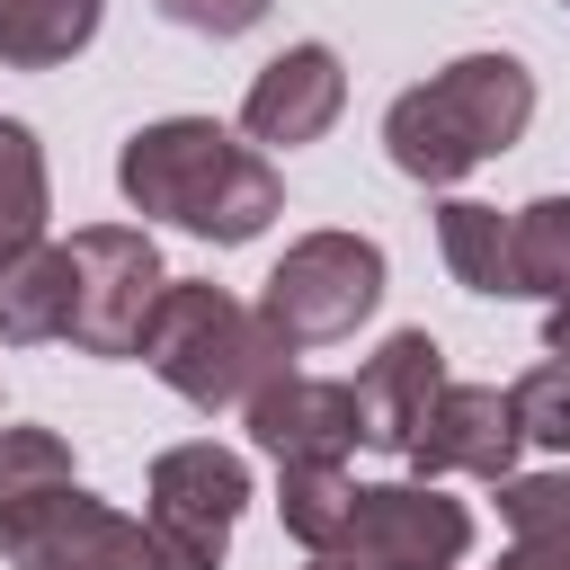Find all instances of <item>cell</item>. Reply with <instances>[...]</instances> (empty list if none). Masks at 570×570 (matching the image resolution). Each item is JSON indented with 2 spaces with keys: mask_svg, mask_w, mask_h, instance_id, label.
<instances>
[{
  "mask_svg": "<svg viewBox=\"0 0 570 570\" xmlns=\"http://www.w3.org/2000/svg\"><path fill=\"white\" fill-rule=\"evenodd\" d=\"M240 419H249V445L267 463H347V445H365L356 392L330 383V374H303V365H285L276 383H258L240 401Z\"/></svg>",
  "mask_w": 570,
  "mask_h": 570,
  "instance_id": "obj_10",
  "label": "cell"
},
{
  "mask_svg": "<svg viewBox=\"0 0 570 570\" xmlns=\"http://www.w3.org/2000/svg\"><path fill=\"white\" fill-rule=\"evenodd\" d=\"M107 0H0V71H53L89 53Z\"/></svg>",
  "mask_w": 570,
  "mask_h": 570,
  "instance_id": "obj_15",
  "label": "cell"
},
{
  "mask_svg": "<svg viewBox=\"0 0 570 570\" xmlns=\"http://www.w3.org/2000/svg\"><path fill=\"white\" fill-rule=\"evenodd\" d=\"M356 428H365V445H410L419 436V419H428V401L445 392V347L428 338V330H392L365 365H356Z\"/></svg>",
  "mask_w": 570,
  "mask_h": 570,
  "instance_id": "obj_12",
  "label": "cell"
},
{
  "mask_svg": "<svg viewBox=\"0 0 570 570\" xmlns=\"http://www.w3.org/2000/svg\"><path fill=\"white\" fill-rule=\"evenodd\" d=\"M116 187L134 214L151 223H178L214 249H240L258 240L276 214H285V178L258 142L223 134L214 116H160V125H134L125 151H116Z\"/></svg>",
  "mask_w": 570,
  "mask_h": 570,
  "instance_id": "obj_1",
  "label": "cell"
},
{
  "mask_svg": "<svg viewBox=\"0 0 570 570\" xmlns=\"http://www.w3.org/2000/svg\"><path fill=\"white\" fill-rule=\"evenodd\" d=\"M508 401H517V428H525L534 445H552V454H570V365H561V356H543V365H525V374L508 383Z\"/></svg>",
  "mask_w": 570,
  "mask_h": 570,
  "instance_id": "obj_20",
  "label": "cell"
},
{
  "mask_svg": "<svg viewBox=\"0 0 570 570\" xmlns=\"http://www.w3.org/2000/svg\"><path fill=\"white\" fill-rule=\"evenodd\" d=\"M134 356H142L187 410L214 419V410H240L258 383H276L303 347H285L258 303L205 285V276H169L160 303H151V321H142V347H134Z\"/></svg>",
  "mask_w": 570,
  "mask_h": 570,
  "instance_id": "obj_3",
  "label": "cell"
},
{
  "mask_svg": "<svg viewBox=\"0 0 570 570\" xmlns=\"http://www.w3.org/2000/svg\"><path fill=\"white\" fill-rule=\"evenodd\" d=\"M525 125H534V71L517 53H454L445 71H428L419 89H401L383 107V151L401 178L454 187L481 160L517 151Z\"/></svg>",
  "mask_w": 570,
  "mask_h": 570,
  "instance_id": "obj_2",
  "label": "cell"
},
{
  "mask_svg": "<svg viewBox=\"0 0 570 570\" xmlns=\"http://www.w3.org/2000/svg\"><path fill=\"white\" fill-rule=\"evenodd\" d=\"M45 214H53V169H45V142L36 125L0 116V258L45 240Z\"/></svg>",
  "mask_w": 570,
  "mask_h": 570,
  "instance_id": "obj_16",
  "label": "cell"
},
{
  "mask_svg": "<svg viewBox=\"0 0 570 570\" xmlns=\"http://www.w3.org/2000/svg\"><path fill=\"white\" fill-rule=\"evenodd\" d=\"M499 570H570V534H508Z\"/></svg>",
  "mask_w": 570,
  "mask_h": 570,
  "instance_id": "obj_23",
  "label": "cell"
},
{
  "mask_svg": "<svg viewBox=\"0 0 570 570\" xmlns=\"http://www.w3.org/2000/svg\"><path fill=\"white\" fill-rule=\"evenodd\" d=\"M436 249H445V267H454L463 294H490V303L517 294V249H508V214H499V205L445 196V205H436Z\"/></svg>",
  "mask_w": 570,
  "mask_h": 570,
  "instance_id": "obj_14",
  "label": "cell"
},
{
  "mask_svg": "<svg viewBox=\"0 0 570 570\" xmlns=\"http://www.w3.org/2000/svg\"><path fill=\"white\" fill-rule=\"evenodd\" d=\"M499 517H508V534H570V463L561 472H508Z\"/></svg>",
  "mask_w": 570,
  "mask_h": 570,
  "instance_id": "obj_21",
  "label": "cell"
},
{
  "mask_svg": "<svg viewBox=\"0 0 570 570\" xmlns=\"http://www.w3.org/2000/svg\"><path fill=\"white\" fill-rule=\"evenodd\" d=\"M463 552H472L463 499H445L436 481H356L321 561H338V570H463Z\"/></svg>",
  "mask_w": 570,
  "mask_h": 570,
  "instance_id": "obj_5",
  "label": "cell"
},
{
  "mask_svg": "<svg viewBox=\"0 0 570 570\" xmlns=\"http://www.w3.org/2000/svg\"><path fill=\"white\" fill-rule=\"evenodd\" d=\"M347 499H356L347 463H276V517H285V534H294L303 552H330Z\"/></svg>",
  "mask_w": 570,
  "mask_h": 570,
  "instance_id": "obj_18",
  "label": "cell"
},
{
  "mask_svg": "<svg viewBox=\"0 0 570 570\" xmlns=\"http://www.w3.org/2000/svg\"><path fill=\"white\" fill-rule=\"evenodd\" d=\"M374 303H383V249L365 232H303V240H285V258L267 267V294H258V312H267V330L285 347H330Z\"/></svg>",
  "mask_w": 570,
  "mask_h": 570,
  "instance_id": "obj_4",
  "label": "cell"
},
{
  "mask_svg": "<svg viewBox=\"0 0 570 570\" xmlns=\"http://www.w3.org/2000/svg\"><path fill=\"white\" fill-rule=\"evenodd\" d=\"M71 321V249L62 240H27L0 258V338L9 347H45Z\"/></svg>",
  "mask_w": 570,
  "mask_h": 570,
  "instance_id": "obj_13",
  "label": "cell"
},
{
  "mask_svg": "<svg viewBox=\"0 0 570 570\" xmlns=\"http://www.w3.org/2000/svg\"><path fill=\"white\" fill-rule=\"evenodd\" d=\"M62 481H80L71 472V445L53 436V428H0V525L9 517H27L45 490H62Z\"/></svg>",
  "mask_w": 570,
  "mask_h": 570,
  "instance_id": "obj_19",
  "label": "cell"
},
{
  "mask_svg": "<svg viewBox=\"0 0 570 570\" xmlns=\"http://www.w3.org/2000/svg\"><path fill=\"white\" fill-rule=\"evenodd\" d=\"M517 445H525V428H517L508 383H445L401 454H410L419 481H445V472H463V481H508V472H517Z\"/></svg>",
  "mask_w": 570,
  "mask_h": 570,
  "instance_id": "obj_9",
  "label": "cell"
},
{
  "mask_svg": "<svg viewBox=\"0 0 570 570\" xmlns=\"http://www.w3.org/2000/svg\"><path fill=\"white\" fill-rule=\"evenodd\" d=\"M543 356H561V365H570V294L543 312Z\"/></svg>",
  "mask_w": 570,
  "mask_h": 570,
  "instance_id": "obj_24",
  "label": "cell"
},
{
  "mask_svg": "<svg viewBox=\"0 0 570 570\" xmlns=\"http://www.w3.org/2000/svg\"><path fill=\"white\" fill-rule=\"evenodd\" d=\"M62 249H71V321H62V338L80 356H134L142 321H151V303L169 285L151 232L142 223H89Z\"/></svg>",
  "mask_w": 570,
  "mask_h": 570,
  "instance_id": "obj_6",
  "label": "cell"
},
{
  "mask_svg": "<svg viewBox=\"0 0 570 570\" xmlns=\"http://www.w3.org/2000/svg\"><path fill=\"white\" fill-rule=\"evenodd\" d=\"M249 508V463L214 436H187L169 454H151V481H142V525L160 534V552L178 570H223L232 552V525Z\"/></svg>",
  "mask_w": 570,
  "mask_h": 570,
  "instance_id": "obj_7",
  "label": "cell"
},
{
  "mask_svg": "<svg viewBox=\"0 0 570 570\" xmlns=\"http://www.w3.org/2000/svg\"><path fill=\"white\" fill-rule=\"evenodd\" d=\"M508 249H517V294L561 303L570 294V196H534L508 214Z\"/></svg>",
  "mask_w": 570,
  "mask_h": 570,
  "instance_id": "obj_17",
  "label": "cell"
},
{
  "mask_svg": "<svg viewBox=\"0 0 570 570\" xmlns=\"http://www.w3.org/2000/svg\"><path fill=\"white\" fill-rule=\"evenodd\" d=\"M312 570H338V561H321V552H312Z\"/></svg>",
  "mask_w": 570,
  "mask_h": 570,
  "instance_id": "obj_25",
  "label": "cell"
},
{
  "mask_svg": "<svg viewBox=\"0 0 570 570\" xmlns=\"http://www.w3.org/2000/svg\"><path fill=\"white\" fill-rule=\"evenodd\" d=\"M338 107H347V62H338L330 45H285V53L249 80L240 134L267 142V151H294V142H321V134L338 125Z\"/></svg>",
  "mask_w": 570,
  "mask_h": 570,
  "instance_id": "obj_11",
  "label": "cell"
},
{
  "mask_svg": "<svg viewBox=\"0 0 570 570\" xmlns=\"http://www.w3.org/2000/svg\"><path fill=\"white\" fill-rule=\"evenodd\" d=\"M169 27H187V36H249L276 0H151Z\"/></svg>",
  "mask_w": 570,
  "mask_h": 570,
  "instance_id": "obj_22",
  "label": "cell"
},
{
  "mask_svg": "<svg viewBox=\"0 0 570 570\" xmlns=\"http://www.w3.org/2000/svg\"><path fill=\"white\" fill-rule=\"evenodd\" d=\"M0 552H9L18 570H178L142 517L107 508V499L80 490V481H62V490H45L27 517H9V525H0Z\"/></svg>",
  "mask_w": 570,
  "mask_h": 570,
  "instance_id": "obj_8",
  "label": "cell"
}]
</instances>
